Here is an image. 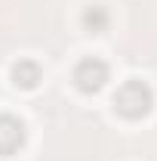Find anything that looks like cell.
<instances>
[{
    "label": "cell",
    "mask_w": 157,
    "mask_h": 161,
    "mask_svg": "<svg viewBox=\"0 0 157 161\" xmlns=\"http://www.w3.org/2000/svg\"><path fill=\"white\" fill-rule=\"evenodd\" d=\"M77 80L83 90H96V87H102V80H105V65L102 62H83L77 71Z\"/></svg>",
    "instance_id": "cell-2"
},
{
    "label": "cell",
    "mask_w": 157,
    "mask_h": 161,
    "mask_svg": "<svg viewBox=\"0 0 157 161\" xmlns=\"http://www.w3.org/2000/svg\"><path fill=\"white\" fill-rule=\"evenodd\" d=\"M22 142V127L13 118H0V152H13Z\"/></svg>",
    "instance_id": "cell-3"
},
{
    "label": "cell",
    "mask_w": 157,
    "mask_h": 161,
    "mask_svg": "<svg viewBox=\"0 0 157 161\" xmlns=\"http://www.w3.org/2000/svg\"><path fill=\"white\" fill-rule=\"evenodd\" d=\"M148 102H151V96H148V90L139 80H129L117 93V105H120V112H126V115H142L148 108Z\"/></svg>",
    "instance_id": "cell-1"
}]
</instances>
